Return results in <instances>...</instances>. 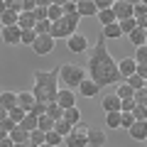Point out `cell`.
Wrapping results in <instances>:
<instances>
[{
    "label": "cell",
    "mask_w": 147,
    "mask_h": 147,
    "mask_svg": "<svg viewBox=\"0 0 147 147\" xmlns=\"http://www.w3.org/2000/svg\"><path fill=\"white\" fill-rule=\"evenodd\" d=\"M74 32H76V30H74V27H71V25H69V22L61 17V20L52 22V30H49V34H52L54 39H57V37H71Z\"/></svg>",
    "instance_id": "obj_8"
},
{
    "label": "cell",
    "mask_w": 147,
    "mask_h": 147,
    "mask_svg": "<svg viewBox=\"0 0 147 147\" xmlns=\"http://www.w3.org/2000/svg\"><path fill=\"white\" fill-rule=\"evenodd\" d=\"M7 10V5H5V0H0V17H3V12Z\"/></svg>",
    "instance_id": "obj_48"
},
{
    "label": "cell",
    "mask_w": 147,
    "mask_h": 147,
    "mask_svg": "<svg viewBox=\"0 0 147 147\" xmlns=\"http://www.w3.org/2000/svg\"><path fill=\"white\" fill-rule=\"evenodd\" d=\"M132 123H135V118H132L130 113H120V127H125V130H127Z\"/></svg>",
    "instance_id": "obj_44"
},
{
    "label": "cell",
    "mask_w": 147,
    "mask_h": 147,
    "mask_svg": "<svg viewBox=\"0 0 147 147\" xmlns=\"http://www.w3.org/2000/svg\"><path fill=\"white\" fill-rule=\"evenodd\" d=\"M132 17H135V20L147 17V3L145 0H135V3H132Z\"/></svg>",
    "instance_id": "obj_27"
},
{
    "label": "cell",
    "mask_w": 147,
    "mask_h": 147,
    "mask_svg": "<svg viewBox=\"0 0 147 147\" xmlns=\"http://www.w3.org/2000/svg\"><path fill=\"white\" fill-rule=\"evenodd\" d=\"M130 115L135 118V120L145 123V120H147V108H145V105H135V108H132V113H130Z\"/></svg>",
    "instance_id": "obj_40"
},
{
    "label": "cell",
    "mask_w": 147,
    "mask_h": 147,
    "mask_svg": "<svg viewBox=\"0 0 147 147\" xmlns=\"http://www.w3.org/2000/svg\"><path fill=\"white\" fill-rule=\"evenodd\" d=\"M76 91H79V93H76V96H84V98H93V96L98 93L100 88H98V86H96L93 81L88 79V76H86V79H84V81H81V84H79V88H76Z\"/></svg>",
    "instance_id": "obj_11"
},
{
    "label": "cell",
    "mask_w": 147,
    "mask_h": 147,
    "mask_svg": "<svg viewBox=\"0 0 147 147\" xmlns=\"http://www.w3.org/2000/svg\"><path fill=\"white\" fill-rule=\"evenodd\" d=\"M5 118H7V110H5V108H3V105H0V123L5 120Z\"/></svg>",
    "instance_id": "obj_47"
},
{
    "label": "cell",
    "mask_w": 147,
    "mask_h": 147,
    "mask_svg": "<svg viewBox=\"0 0 147 147\" xmlns=\"http://www.w3.org/2000/svg\"><path fill=\"white\" fill-rule=\"evenodd\" d=\"M105 125L108 127H120V113H105Z\"/></svg>",
    "instance_id": "obj_38"
},
{
    "label": "cell",
    "mask_w": 147,
    "mask_h": 147,
    "mask_svg": "<svg viewBox=\"0 0 147 147\" xmlns=\"http://www.w3.org/2000/svg\"><path fill=\"white\" fill-rule=\"evenodd\" d=\"M27 142H30V147H39V145H44V132H39V130L30 132V137H27Z\"/></svg>",
    "instance_id": "obj_33"
},
{
    "label": "cell",
    "mask_w": 147,
    "mask_h": 147,
    "mask_svg": "<svg viewBox=\"0 0 147 147\" xmlns=\"http://www.w3.org/2000/svg\"><path fill=\"white\" fill-rule=\"evenodd\" d=\"M66 47H69V52H74V54H84V52H88V39H86V34L74 32L71 37H66Z\"/></svg>",
    "instance_id": "obj_6"
},
{
    "label": "cell",
    "mask_w": 147,
    "mask_h": 147,
    "mask_svg": "<svg viewBox=\"0 0 147 147\" xmlns=\"http://www.w3.org/2000/svg\"><path fill=\"white\" fill-rule=\"evenodd\" d=\"M66 147H88L86 145V132H79V130H71L66 137H64Z\"/></svg>",
    "instance_id": "obj_13"
},
{
    "label": "cell",
    "mask_w": 147,
    "mask_h": 147,
    "mask_svg": "<svg viewBox=\"0 0 147 147\" xmlns=\"http://www.w3.org/2000/svg\"><path fill=\"white\" fill-rule=\"evenodd\" d=\"M0 127H3V130H5V132H7V135H10V132H12V130H15V123H12V120H10V118H5V120L0 123Z\"/></svg>",
    "instance_id": "obj_45"
},
{
    "label": "cell",
    "mask_w": 147,
    "mask_h": 147,
    "mask_svg": "<svg viewBox=\"0 0 147 147\" xmlns=\"http://www.w3.org/2000/svg\"><path fill=\"white\" fill-rule=\"evenodd\" d=\"M57 71H34V91H32V96H34L37 103H54V98H57Z\"/></svg>",
    "instance_id": "obj_2"
},
{
    "label": "cell",
    "mask_w": 147,
    "mask_h": 147,
    "mask_svg": "<svg viewBox=\"0 0 147 147\" xmlns=\"http://www.w3.org/2000/svg\"><path fill=\"white\" fill-rule=\"evenodd\" d=\"M96 17L100 20V25H103V27H108V25H113V22H115V15L110 12V7H108V10H100V12H96Z\"/></svg>",
    "instance_id": "obj_30"
},
{
    "label": "cell",
    "mask_w": 147,
    "mask_h": 147,
    "mask_svg": "<svg viewBox=\"0 0 147 147\" xmlns=\"http://www.w3.org/2000/svg\"><path fill=\"white\" fill-rule=\"evenodd\" d=\"M49 30H52V22H49V20L34 22V34H49Z\"/></svg>",
    "instance_id": "obj_36"
},
{
    "label": "cell",
    "mask_w": 147,
    "mask_h": 147,
    "mask_svg": "<svg viewBox=\"0 0 147 147\" xmlns=\"http://www.w3.org/2000/svg\"><path fill=\"white\" fill-rule=\"evenodd\" d=\"M17 15H20V12H15V10H10V7H7V10L3 12V17H0V25H3V27L17 25Z\"/></svg>",
    "instance_id": "obj_26"
},
{
    "label": "cell",
    "mask_w": 147,
    "mask_h": 147,
    "mask_svg": "<svg viewBox=\"0 0 147 147\" xmlns=\"http://www.w3.org/2000/svg\"><path fill=\"white\" fill-rule=\"evenodd\" d=\"M17 27L20 30H34V15L32 12H20L17 15Z\"/></svg>",
    "instance_id": "obj_21"
},
{
    "label": "cell",
    "mask_w": 147,
    "mask_h": 147,
    "mask_svg": "<svg viewBox=\"0 0 147 147\" xmlns=\"http://www.w3.org/2000/svg\"><path fill=\"white\" fill-rule=\"evenodd\" d=\"M115 66H118V74H120V79H127V76H132V74H135L137 64L132 61V57H125V59H120Z\"/></svg>",
    "instance_id": "obj_10"
},
{
    "label": "cell",
    "mask_w": 147,
    "mask_h": 147,
    "mask_svg": "<svg viewBox=\"0 0 147 147\" xmlns=\"http://www.w3.org/2000/svg\"><path fill=\"white\" fill-rule=\"evenodd\" d=\"M57 79L61 81L69 91H74V88H79V84L86 79V69L76 66V64H61V66L57 69Z\"/></svg>",
    "instance_id": "obj_3"
},
{
    "label": "cell",
    "mask_w": 147,
    "mask_h": 147,
    "mask_svg": "<svg viewBox=\"0 0 147 147\" xmlns=\"http://www.w3.org/2000/svg\"><path fill=\"white\" fill-rule=\"evenodd\" d=\"M132 61L135 64H145L147 61V47H137L135 54H132Z\"/></svg>",
    "instance_id": "obj_42"
},
{
    "label": "cell",
    "mask_w": 147,
    "mask_h": 147,
    "mask_svg": "<svg viewBox=\"0 0 147 147\" xmlns=\"http://www.w3.org/2000/svg\"><path fill=\"white\" fill-rule=\"evenodd\" d=\"M7 137H10V140L15 142V145H20V142H27V137H30V135H27V132L22 130L20 125H15V130H12L10 135H7Z\"/></svg>",
    "instance_id": "obj_29"
},
{
    "label": "cell",
    "mask_w": 147,
    "mask_h": 147,
    "mask_svg": "<svg viewBox=\"0 0 147 147\" xmlns=\"http://www.w3.org/2000/svg\"><path fill=\"white\" fill-rule=\"evenodd\" d=\"M61 120L66 123V125H71V127H76L81 123V110H79V105H74V108H66L61 113Z\"/></svg>",
    "instance_id": "obj_14"
},
{
    "label": "cell",
    "mask_w": 147,
    "mask_h": 147,
    "mask_svg": "<svg viewBox=\"0 0 147 147\" xmlns=\"http://www.w3.org/2000/svg\"><path fill=\"white\" fill-rule=\"evenodd\" d=\"M61 5H59V3H49L47 5V20L49 22H57V20H61Z\"/></svg>",
    "instance_id": "obj_24"
},
{
    "label": "cell",
    "mask_w": 147,
    "mask_h": 147,
    "mask_svg": "<svg viewBox=\"0 0 147 147\" xmlns=\"http://www.w3.org/2000/svg\"><path fill=\"white\" fill-rule=\"evenodd\" d=\"M61 113H64V110L59 108L57 103H49V105H47V113H44V115H49L54 123H57V120H61Z\"/></svg>",
    "instance_id": "obj_32"
},
{
    "label": "cell",
    "mask_w": 147,
    "mask_h": 147,
    "mask_svg": "<svg viewBox=\"0 0 147 147\" xmlns=\"http://www.w3.org/2000/svg\"><path fill=\"white\" fill-rule=\"evenodd\" d=\"M54 103H57L61 110L74 108V105H76V93H74V91H69V88H61V91H57V98H54Z\"/></svg>",
    "instance_id": "obj_7"
},
{
    "label": "cell",
    "mask_w": 147,
    "mask_h": 147,
    "mask_svg": "<svg viewBox=\"0 0 147 147\" xmlns=\"http://www.w3.org/2000/svg\"><path fill=\"white\" fill-rule=\"evenodd\" d=\"M54 44H57V39H54L52 34H37L34 42H32V49H34V54H39V57H47V54L54 52Z\"/></svg>",
    "instance_id": "obj_4"
},
{
    "label": "cell",
    "mask_w": 147,
    "mask_h": 147,
    "mask_svg": "<svg viewBox=\"0 0 147 147\" xmlns=\"http://www.w3.org/2000/svg\"><path fill=\"white\" fill-rule=\"evenodd\" d=\"M61 17H64V20H66L69 25L74 27V30L79 27V20H81V17H79V12H69V15H61Z\"/></svg>",
    "instance_id": "obj_43"
},
{
    "label": "cell",
    "mask_w": 147,
    "mask_h": 147,
    "mask_svg": "<svg viewBox=\"0 0 147 147\" xmlns=\"http://www.w3.org/2000/svg\"><path fill=\"white\" fill-rule=\"evenodd\" d=\"M15 147H30V142H20V145H15Z\"/></svg>",
    "instance_id": "obj_50"
},
{
    "label": "cell",
    "mask_w": 147,
    "mask_h": 147,
    "mask_svg": "<svg viewBox=\"0 0 147 147\" xmlns=\"http://www.w3.org/2000/svg\"><path fill=\"white\" fill-rule=\"evenodd\" d=\"M0 105H3L5 110L15 108L17 105V93L15 91H0Z\"/></svg>",
    "instance_id": "obj_19"
},
{
    "label": "cell",
    "mask_w": 147,
    "mask_h": 147,
    "mask_svg": "<svg viewBox=\"0 0 147 147\" xmlns=\"http://www.w3.org/2000/svg\"><path fill=\"white\" fill-rule=\"evenodd\" d=\"M110 12L115 15V22L127 20V17H132V3L130 0H113L110 3Z\"/></svg>",
    "instance_id": "obj_5"
},
{
    "label": "cell",
    "mask_w": 147,
    "mask_h": 147,
    "mask_svg": "<svg viewBox=\"0 0 147 147\" xmlns=\"http://www.w3.org/2000/svg\"><path fill=\"white\" fill-rule=\"evenodd\" d=\"M118 27H120L123 34H130V32L137 27V22H135V17H127V20H120V22H118Z\"/></svg>",
    "instance_id": "obj_31"
},
{
    "label": "cell",
    "mask_w": 147,
    "mask_h": 147,
    "mask_svg": "<svg viewBox=\"0 0 147 147\" xmlns=\"http://www.w3.org/2000/svg\"><path fill=\"white\" fill-rule=\"evenodd\" d=\"M125 84L132 88V93L135 91H145V84H147V79H142V76H137V74H132V76H127L125 79Z\"/></svg>",
    "instance_id": "obj_23"
},
{
    "label": "cell",
    "mask_w": 147,
    "mask_h": 147,
    "mask_svg": "<svg viewBox=\"0 0 147 147\" xmlns=\"http://www.w3.org/2000/svg\"><path fill=\"white\" fill-rule=\"evenodd\" d=\"M76 12H79V17H96L93 0H79L76 3Z\"/></svg>",
    "instance_id": "obj_17"
},
{
    "label": "cell",
    "mask_w": 147,
    "mask_h": 147,
    "mask_svg": "<svg viewBox=\"0 0 147 147\" xmlns=\"http://www.w3.org/2000/svg\"><path fill=\"white\" fill-rule=\"evenodd\" d=\"M5 137H7V132L3 130V127H0V140H5Z\"/></svg>",
    "instance_id": "obj_49"
},
{
    "label": "cell",
    "mask_w": 147,
    "mask_h": 147,
    "mask_svg": "<svg viewBox=\"0 0 147 147\" xmlns=\"http://www.w3.org/2000/svg\"><path fill=\"white\" fill-rule=\"evenodd\" d=\"M115 96H118L120 100H127V98H132V88H130L127 84H120V86L115 88Z\"/></svg>",
    "instance_id": "obj_35"
},
{
    "label": "cell",
    "mask_w": 147,
    "mask_h": 147,
    "mask_svg": "<svg viewBox=\"0 0 147 147\" xmlns=\"http://www.w3.org/2000/svg\"><path fill=\"white\" fill-rule=\"evenodd\" d=\"M61 140H64V137H59L54 130L52 132H44V142H47L49 147H59V145H61Z\"/></svg>",
    "instance_id": "obj_37"
},
{
    "label": "cell",
    "mask_w": 147,
    "mask_h": 147,
    "mask_svg": "<svg viewBox=\"0 0 147 147\" xmlns=\"http://www.w3.org/2000/svg\"><path fill=\"white\" fill-rule=\"evenodd\" d=\"M34 30H22L20 34V44H27V47H32V42H34Z\"/></svg>",
    "instance_id": "obj_41"
},
{
    "label": "cell",
    "mask_w": 147,
    "mask_h": 147,
    "mask_svg": "<svg viewBox=\"0 0 147 147\" xmlns=\"http://www.w3.org/2000/svg\"><path fill=\"white\" fill-rule=\"evenodd\" d=\"M127 132H130V137H132V140L142 142V140L147 137V123H140V120H135L130 127H127Z\"/></svg>",
    "instance_id": "obj_16"
},
{
    "label": "cell",
    "mask_w": 147,
    "mask_h": 147,
    "mask_svg": "<svg viewBox=\"0 0 147 147\" xmlns=\"http://www.w3.org/2000/svg\"><path fill=\"white\" fill-rule=\"evenodd\" d=\"M20 127L30 135V132H34L37 130V115H32V113H25V118L20 120Z\"/></svg>",
    "instance_id": "obj_22"
},
{
    "label": "cell",
    "mask_w": 147,
    "mask_h": 147,
    "mask_svg": "<svg viewBox=\"0 0 147 147\" xmlns=\"http://www.w3.org/2000/svg\"><path fill=\"white\" fill-rule=\"evenodd\" d=\"M0 147H15V142L10 137H5V140H0Z\"/></svg>",
    "instance_id": "obj_46"
},
{
    "label": "cell",
    "mask_w": 147,
    "mask_h": 147,
    "mask_svg": "<svg viewBox=\"0 0 147 147\" xmlns=\"http://www.w3.org/2000/svg\"><path fill=\"white\" fill-rule=\"evenodd\" d=\"M32 105H34V96H32L30 91H20V93H17V108L25 110V113H30Z\"/></svg>",
    "instance_id": "obj_18"
},
{
    "label": "cell",
    "mask_w": 147,
    "mask_h": 147,
    "mask_svg": "<svg viewBox=\"0 0 147 147\" xmlns=\"http://www.w3.org/2000/svg\"><path fill=\"white\" fill-rule=\"evenodd\" d=\"M118 37H123V32H120V27H118V22H113V25L103 27V37H100V39H118Z\"/></svg>",
    "instance_id": "obj_25"
},
{
    "label": "cell",
    "mask_w": 147,
    "mask_h": 147,
    "mask_svg": "<svg viewBox=\"0 0 147 147\" xmlns=\"http://www.w3.org/2000/svg\"><path fill=\"white\" fill-rule=\"evenodd\" d=\"M100 105H103L105 113H120V98L115 93H105L103 100H100Z\"/></svg>",
    "instance_id": "obj_12"
},
{
    "label": "cell",
    "mask_w": 147,
    "mask_h": 147,
    "mask_svg": "<svg viewBox=\"0 0 147 147\" xmlns=\"http://www.w3.org/2000/svg\"><path fill=\"white\" fill-rule=\"evenodd\" d=\"M37 130L39 132H52L54 130V120L49 115H39L37 118Z\"/></svg>",
    "instance_id": "obj_28"
},
{
    "label": "cell",
    "mask_w": 147,
    "mask_h": 147,
    "mask_svg": "<svg viewBox=\"0 0 147 147\" xmlns=\"http://www.w3.org/2000/svg\"><path fill=\"white\" fill-rule=\"evenodd\" d=\"M86 74H88V79L93 81L98 88L120 81L118 66H115V61H113V57H110V52L105 49V39H98V42H96L93 54H91V59H88V71Z\"/></svg>",
    "instance_id": "obj_1"
},
{
    "label": "cell",
    "mask_w": 147,
    "mask_h": 147,
    "mask_svg": "<svg viewBox=\"0 0 147 147\" xmlns=\"http://www.w3.org/2000/svg\"><path fill=\"white\" fill-rule=\"evenodd\" d=\"M20 34H22V30L17 25L3 27V42H5V44H20Z\"/></svg>",
    "instance_id": "obj_15"
},
{
    "label": "cell",
    "mask_w": 147,
    "mask_h": 147,
    "mask_svg": "<svg viewBox=\"0 0 147 147\" xmlns=\"http://www.w3.org/2000/svg\"><path fill=\"white\" fill-rule=\"evenodd\" d=\"M71 130H74V127H71V125H66L64 120H57V123H54V132H57L59 137H66Z\"/></svg>",
    "instance_id": "obj_34"
},
{
    "label": "cell",
    "mask_w": 147,
    "mask_h": 147,
    "mask_svg": "<svg viewBox=\"0 0 147 147\" xmlns=\"http://www.w3.org/2000/svg\"><path fill=\"white\" fill-rule=\"evenodd\" d=\"M39 147H49V145H47V142H44V145H39Z\"/></svg>",
    "instance_id": "obj_51"
},
{
    "label": "cell",
    "mask_w": 147,
    "mask_h": 147,
    "mask_svg": "<svg viewBox=\"0 0 147 147\" xmlns=\"http://www.w3.org/2000/svg\"><path fill=\"white\" fill-rule=\"evenodd\" d=\"M105 142H108V137H105L103 130H98V127H88V132H86V145H88V147H103Z\"/></svg>",
    "instance_id": "obj_9"
},
{
    "label": "cell",
    "mask_w": 147,
    "mask_h": 147,
    "mask_svg": "<svg viewBox=\"0 0 147 147\" xmlns=\"http://www.w3.org/2000/svg\"><path fill=\"white\" fill-rule=\"evenodd\" d=\"M130 42L135 44V47H145V42H147V30H142V27H135V30L130 32Z\"/></svg>",
    "instance_id": "obj_20"
},
{
    "label": "cell",
    "mask_w": 147,
    "mask_h": 147,
    "mask_svg": "<svg viewBox=\"0 0 147 147\" xmlns=\"http://www.w3.org/2000/svg\"><path fill=\"white\" fill-rule=\"evenodd\" d=\"M7 118H10V120L15 123V125H20V120L25 118V110H20V108L15 105V108H10V110H7Z\"/></svg>",
    "instance_id": "obj_39"
}]
</instances>
